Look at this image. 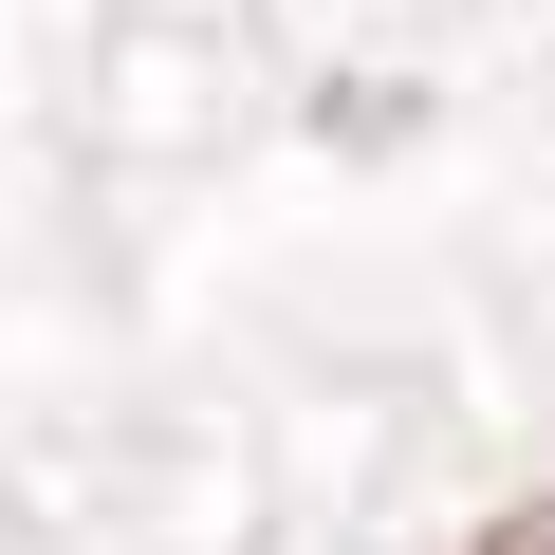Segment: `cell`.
<instances>
[{
  "label": "cell",
  "mask_w": 555,
  "mask_h": 555,
  "mask_svg": "<svg viewBox=\"0 0 555 555\" xmlns=\"http://www.w3.org/2000/svg\"><path fill=\"white\" fill-rule=\"evenodd\" d=\"M463 555H555V500H500V518H481Z\"/></svg>",
  "instance_id": "cell-1"
}]
</instances>
